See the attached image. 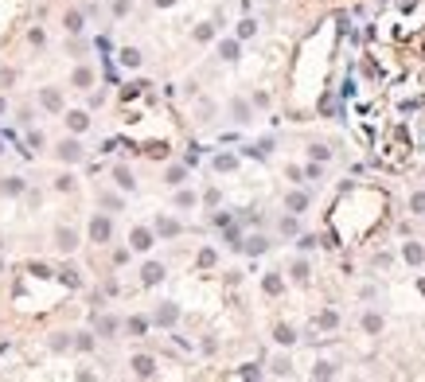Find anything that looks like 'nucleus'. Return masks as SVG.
<instances>
[{
	"label": "nucleus",
	"instance_id": "obj_1",
	"mask_svg": "<svg viewBox=\"0 0 425 382\" xmlns=\"http://www.w3.org/2000/svg\"><path fill=\"white\" fill-rule=\"evenodd\" d=\"M90 238H94V242H106L109 238V222L106 218H94V222H90Z\"/></svg>",
	"mask_w": 425,
	"mask_h": 382
},
{
	"label": "nucleus",
	"instance_id": "obj_18",
	"mask_svg": "<svg viewBox=\"0 0 425 382\" xmlns=\"http://www.w3.org/2000/svg\"><path fill=\"white\" fill-rule=\"evenodd\" d=\"M238 35L246 39V35H254V20H242V28H238Z\"/></svg>",
	"mask_w": 425,
	"mask_h": 382
},
{
	"label": "nucleus",
	"instance_id": "obj_17",
	"mask_svg": "<svg viewBox=\"0 0 425 382\" xmlns=\"http://www.w3.org/2000/svg\"><path fill=\"white\" fill-rule=\"evenodd\" d=\"M293 277H297V281H304V277H308V265H304V262H297V265H293Z\"/></svg>",
	"mask_w": 425,
	"mask_h": 382
},
{
	"label": "nucleus",
	"instance_id": "obj_16",
	"mask_svg": "<svg viewBox=\"0 0 425 382\" xmlns=\"http://www.w3.org/2000/svg\"><path fill=\"white\" fill-rule=\"evenodd\" d=\"M121 62H125V66H137V62H141V55H137V51H125V55H121Z\"/></svg>",
	"mask_w": 425,
	"mask_h": 382
},
{
	"label": "nucleus",
	"instance_id": "obj_22",
	"mask_svg": "<svg viewBox=\"0 0 425 382\" xmlns=\"http://www.w3.org/2000/svg\"><path fill=\"white\" fill-rule=\"evenodd\" d=\"M0 113H4V98H0Z\"/></svg>",
	"mask_w": 425,
	"mask_h": 382
},
{
	"label": "nucleus",
	"instance_id": "obj_9",
	"mask_svg": "<svg viewBox=\"0 0 425 382\" xmlns=\"http://www.w3.org/2000/svg\"><path fill=\"white\" fill-rule=\"evenodd\" d=\"M218 51H222V59H238V43H234V39H226Z\"/></svg>",
	"mask_w": 425,
	"mask_h": 382
},
{
	"label": "nucleus",
	"instance_id": "obj_7",
	"mask_svg": "<svg viewBox=\"0 0 425 382\" xmlns=\"http://www.w3.org/2000/svg\"><path fill=\"white\" fill-rule=\"evenodd\" d=\"M422 258H425V250H422V246H406V262H414V265H418Z\"/></svg>",
	"mask_w": 425,
	"mask_h": 382
},
{
	"label": "nucleus",
	"instance_id": "obj_3",
	"mask_svg": "<svg viewBox=\"0 0 425 382\" xmlns=\"http://www.w3.org/2000/svg\"><path fill=\"white\" fill-rule=\"evenodd\" d=\"M59 156H62V160H78V156H82V148H78V141H62V148H59Z\"/></svg>",
	"mask_w": 425,
	"mask_h": 382
},
{
	"label": "nucleus",
	"instance_id": "obj_10",
	"mask_svg": "<svg viewBox=\"0 0 425 382\" xmlns=\"http://www.w3.org/2000/svg\"><path fill=\"white\" fill-rule=\"evenodd\" d=\"M304 203H308V199H304L301 191H297V195H289V211H304Z\"/></svg>",
	"mask_w": 425,
	"mask_h": 382
},
{
	"label": "nucleus",
	"instance_id": "obj_21",
	"mask_svg": "<svg viewBox=\"0 0 425 382\" xmlns=\"http://www.w3.org/2000/svg\"><path fill=\"white\" fill-rule=\"evenodd\" d=\"M414 211H418V215L425 211V195H414Z\"/></svg>",
	"mask_w": 425,
	"mask_h": 382
},
{
	"label": "nucleus",
	"instance_id": "obj_2",
	"mask_svg": "<svg viewBox=\"0 0 425 382\" xmlns=\"http://www.w3.org/2000/svg\"><path fill=\"white\" fill-rule=\"evenodd\" d=\"M133 371H137V375H145V379H149V375H152V371H156V363H152V359H149V355H137V359H133Z\"/></svg>",
	"mask_w": 425,
	"mask_h": 382
},
{
	"label": "nucleus",
	"instance_id": "obj_13",
	"mask_svg": "<svg viewBox=\"0 0 425 382\" xmlns=\"http://www.w3.org/2000/svg\"><path fill=\"white\" fill-rule=\"evenodd\" d=\"M117 183H121V187H133V176H129L125 168H117Z\"/></svg>",
	"mask_w": 425,
	"mask_h": 382
},
{
	"label": "nucleus",
	"instance_id": "obj_6",
	"mask_svg": "<svg viewBox=\"0 0 425 382\" xmlns=\"http://www.w3.org/2000/svg\"><path fill=\"white\" fill-rule=\"evenodd\" d=\"M160 277H164V269H160V265H145V285H156Z\"/></svg>",
	"mask_w": 425,
	"mask_h": 382
},
{
	"label": "nucleus",
	"instance_id": "obj_11",
	"mask_svg": "<svg viewBox=\"0 0 425 382\" xmlns=\"http://www.w3.org/2000/svg\"><path fill=\"white\" fill-rule=\"evenodd\" d=\"M66 28H70V31H78V28H82V16H78V12H70V16H66Z\"/></svg>",
	"mask_w": 425,
	"mask_h": 382
},
{
	"label": "nucleus",
	"instance_id": "obj_4",
	"mask_svg": "<svg viewBox=\"0 0 425 382\" xmlns=\"http://www.w3.org/2000/svg\"><path fill=\"white\" fill-rule=\"evenodd\" d=\"M152 246V234L149 230H133V250H149Z\"/></svg>",
	"mask_w": 425,
	"mask_h": 382
},
{
	"label": "nucleus",
	"instance_id": "obj_8",
	"mask_svg": "<svg viewBox=\"0 0 425 382\" xmlns=\"http://www.w3.org/2000/svg\"><path fill=\"white\" fill-rule=\"evenodd\" d=\"M156 230H160V234H176V230H180V226H176V222H172V218H156Z\"/></svg>",
	"mask_w": 425,
	"mask_h": 382
},
{
	"label": "nucleus",
	"instance_id": "obj_12",
	"mask_svg": "<svg viewBox=\"0 0 425 382\" xmlns=\"http://www.w3.org/2000/svg\"><path fill=\"white\" fill-rule=\"evenodd\" d=\"M70 129H86V113H70Z\"/></svg>",
	"mask_w": 425,
	"mask_h": 382
},
{
	"label": "nucleus",
	"instance_id": "obj_14",
	"mask_svg": "<svg viewBox=\"0 0 425 382\" xmlns=\"http://www.w3.org/2000/svg\"><path fill=\"white\" fill-rule=\"evenodd\" d=\"M246 250H250V254H262V250H266V242H262V238H250V242H246Z\"/></svg>",
	"mask_w": 425,
	"mask_h": 382
},
{
	"label": "nucleus",
	"instance_id": "obj_15",
	"mask_svg": "<svg viewBox=\"0 0 425 382\" xmlns=\"http://www.w3.org/2000/svg\"><path fill=\"white\" fill-rule=\"evenodd\" d=\"M156 320H160V324H172V320H176V308H160Z\"/></svg>",
	"mask_w": 425,
	"mask_h": 382
},
{
	"label": "nucleus",
	"instance_id": "obj_19",
	"mask_svg": "<svg viewBox=\"0 0 425 382\" xmlns=\"http://www.w3.org/2000/svg\"><path fill=\"white\" fill-rule=\"evenodd\" d=\"M168 183H183V168H172L168 172Z\"/></svg>",
	"mask_w": 425,
	"mask_h": 382
},
{
	"label": "nucleus",
	"instance_id": "obj_20",
	"mask_svg": "<svg viewBox=\"0 0 425 382\" xmlns=\"http://www.w3.org/2000/svg\"><path fill=\"white\" fill-rule=\"evenodd\" d=\"M214 168H222V172H226V168H234V156H218V160H214Z\"/></svg>",
	"mask_w": 425,
	"mask_h": 382
},
{
	"label": "nucleus",
	"instance_id": "obj_5",
	"mask_svg": "<svg viewBox=\"0 0 425 382\" xmlns=\"http://www.w3.org/2000/svg\"><path fill=\"white\" fill-rule=\"evenodd\" d=\"M78 242H74V234L70 230H59V250H74Z\"/></svg>",
	"mask_w": 425,
	"mask_h": 382
}]
</instances>
